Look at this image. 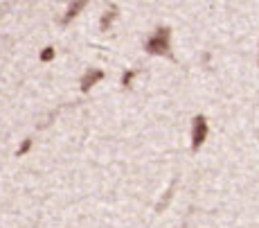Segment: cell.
<instances>
[{"label": "cell", "mask_w": 259, "mask_h": 228, "mask_svg": "<svg viewBox=\"0 0 259 228\" xmlns=\"http://www.w3.org/2000/svg\"><path fill=\"white\" fill-rule=\"evenodd\" d=\"M169 36H171V29L169 27H158L156 32L144 41V50H147L149 54H165V57H171Z\"/></svg>", "instance_id": "cell-1"}, {"label": "cell", "mask_w": 259, "mask_h": 228, "mask_svg": "<svg viewBox=\"0 0 259 228\" xmlns=\"http://www.w3.org/2000/svg\"><path fill=\"white\" fill-rule=\"evenodd\" d=\"M205 138H207V120L203 116H196L194 118V125H192V151L201 149Z\"/></svg>", "instance_id": "cell-2"}, {"label": "cell", "mask_w": 259, "mask_h": 228, "mask_svg": "<svg viewBox=\"0 0 259 228\" xmlns=\"http://www.w3.org/2000/svg\"><path fill=\"white\" fill-rule=\"evenodd\" d=\"M102 77H104V70H99V68H91V70H88L86 75L81 77V91H83V93H88V91H91V88H93Z\"/></svg>", "instance_id": "cell-3"}, {"label": "cell", "mask_w": 259, "mask_h": 228, "mask_svg": "<svg viewBox=\"0 0 259 228\" xmlns=\"http://www.w3.org/2000/svg\"><path fill=\"white\" fill-rule=\"evenodd\" d=\"M83 7H86V3H83V0H77V3H70V5H68V12H66V16L61 18V23H63V25H68V23H70L72 18L77 16L79 12H81Z\"/></svg>", "instance_id": "cell-4"}, {"label": "cell", "mask_w": 259, "mask_h": 228, "mask_svg": "<svg viewBox=\"0 0 259 228\" xmlns=\"http://www.w3.org/2000/svg\"><path fill=\"white\" fill-rule=\"evenodd\" d=\"M115 16H117V5H111V7L104 12L102 21H99V27H102V32H106V29L111 27V23L115 21Z\"/></svg>", "instance_id": "cell-5"}, {"label": "cell", "mask_w": 259, "mask_h": 228, "mask_svg": "<svg viewBox=\"0 0 259 228\" xmlns=\"http://www.w3.org/2000/svg\"><path fill=\"white\" fill-rule=\"evenodd\" d=\"M133 77H136V70H126V72H124V75H122V86H124V88L131 86Z\"/></svg>", "instance_id": "cell-6"}, {"label": "cell", "mask_w": 259, "mask_h": 228, "mask_svg": "<svg viewBox=\"0 0 259 228\" xmlns=\"http://www.w3.org/2000/svg\"><path fill=\"white\" fill-rule=\"evenodd\" d=\"M29 147H32V140H29V138H27V140H23V145L21 147H18V156H23V154H27V149H29Z\"/></svg>", "instance_id": "cell-7"}, {"label": "cell", "mask_w": 259, "mask_h": 228, "mask_svg": "<svg viewBox=\"0 0 259 228\" xmlns=\"http://www.w3.org/2000/svg\"><path fill=\"white\" fill-rule=\"evenodd\" d=\"M52 57H54V48H46V50L41 52V61H50Z\"/></svg>", "instance_id": "cell-8"}]
</instances>
